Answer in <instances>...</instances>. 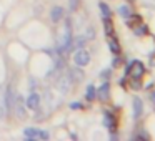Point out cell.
<instances>
[{
    "mask_svg": "<svg viewBox=\"0 0 155 141\" xmlns=\"http://www.w3.org/2000/svg\"><path fill=\"white\" fill-rule=\"evenodd\" d=\"M15 96H17V93H15L14 86H12V85H7V88H5V91H4V105H5V110H7V114L12 113Z\"/></svg>",
    "mask_w": 155,
    "mask_h": 141,
    "instance_id": "obj_5",
    "label": "cell"
},
{
    "mask_svg": "<svg viewBox=\"0 0 155 141\" xmlns=\"http://www.w3.org/2000/svg\"><path fill=\"white\" fill-rule=\"evenodd\" d=\"M87 43V38L85 35H78V37L72 38V43H70V50H78V48H84V45Z\"/></svg>",
    "mask_w": 155,
    "mask_h": 141,
    "instance_id": "obj_8",
    "label": "cell"
},
{
    "mask_svg": "<svg viewBox=\"0 0 155 141\" xmlns=\"http://www.w3.org/2000/svg\"><path fill=\"white\" fill-rule=\"evenodd\" d=\"M55 86H57V90L60 91L62 95H67L68 91L72 90V86H74V80L70 78V75L67 73H58L57 80H55Z\"/></svg>",
    "mask_w": 155,
    "mask_h": 141,
    "instance_id": "obj_1",
    "label": "cell"
},
{
    "mask_svg": "<svg viewBox=\"0 0 155 141\" xmlns=\"http://www.w3.org/2000/svg\"><path fill=\"white\" fill-rule=\"evenodd\" d=\"M74 63L77 65V67H80V68L87 67V65L90 63V53H88L85 48H78V50H75V53H74Z\"/></svg>",
    "mask_w": 155,
    "mask_h": 141,
    "instance_id": "obj_4",
    "label": "cell"
},
{
    "mask_svg": "<svg viewBox=\"0 0 155 141\" xmlns=\"http://www.w3.org/2000/svg\"><path fill=\"white\" fill-rule=\"evenodd\" d=\"M150 65L155 67V53H152V57H150Z\"/></svg>",
    "mask_w": 155,
    "mask_h": 141,
    "instance_id": "obj_25",
    "label": "cell"
},
{
    "mask_svg": "<svg viewBox=\"0 0 155 141\" xmlns=\"http://www.w3.org/2000/svg\"><path fill=\"white\" fill-rule=\"evenodd\" d=\"M118 65H120V58H115V60H114V67H118Z\"/></svg>",
    "mask_w": 155,
    "mask_h": 141,
    "instance_id": "obj_26",
    "label": "cell"
},
{
    "mask_svg": "<svg viewBox=\"0 0 155 141\" xmlns=\"http://www.w3.org/2000/svg\"><path fill=\"white\" fill-rule=\"evenodd\" d=\"M100 78H104V80H108L110 78V70H104L100 73Z\"/></svg>",
    "mask_w": 155,
    "mask_h": 141,
    "instance_id": "obj_23",
    "label": "cell"
},
{
    "mask_svg": "<svg viewBox=\"0 0 155 141\" xmlns=\"http://www.w3.org/2000/svg\"><path fill=\"white\" fill-rule=\"evenodd\" d=\"M35 86H37V81H35L34 78H30V90L34 91V90H35Z\"/></svg>",
    "mask_w": 155,
    "mask_h": 141,
    "instance_id": "obj_24",
    "label": "cell"
},
{
    "mask_svg": "<svg viewBox=\"0 0 155 141\" xmlns=\"http://www.w3.org/2000/svg\"><path fill=\"white\" fill-rule=\"evenodd\" d=\"M68 8L70 12H75L78 8V0H68Z\"/></svg>",
    "mask_w": 155,
    "mask_h": 141,
    "instance_id": "obj_20",
    "label": "cell"
},
{
    "mask_svg": "<svg viewBox=\"0 0 155 141\" xmlns=\"http://www.w3.org/2000/svg\"><path fill=\"white\" fill-rule=\"evenodd\" d=\"M108 47H110L112 53H115V55L120 53V45H118V42L115 40V38H110V40H108Z\"/></svg>",
    "mask_w": 155,
    "mask_h": 141,
    "instance_id": "obj_16",
    "label": "cell"
},
{
    "mask_svg": "<svg viewBox=\"0 0 155 141\" xmlns=\"http://www.w3.org/2000/svg\"><path fill=\"white\" fill-rule=\"evenodd\" d=\"M98 7H100V12H102V15H104V17H110V7H108L107 4L100 2V5H98Z\"/></svg>",
    "mask_w": 155,
    "mask_h": 141,
    "instance_id": "obj_18",
    "label": "cell"
},
{
    "mask_svg": "<svg viewBox=\"0 0 155 141\" xmlns=\"http://www.w3.org/2000/svg\"><path fill=\"white\" fill-rule=\"evenodd\" d=\"M104 30H105V35H108V37L114 35V25L110 22V17H104Z\"/></svg>",
    "mask_w": 155,
    "mask_h": 141,
    "instance_id": "obj_15",
    "label": "cell"
},
{
    "mask_svg": "<svg viewBox=\"0 0 155 141\" xmlns=\"http://www.w3.org/2000/svg\"><path fill=\"white\" fill-rule=\"evenodd\" d=\"M50 138V133L45 130H40V136H38V139H48Z\"/></svg>",
    "mask_w": 155,
    "mask_h": 141,
    "instance_id": "obj_21",
    "label": "cell"
},
{
    "mask_svg": "<svg viewBox=\"0 0 155 141\" xmlns=\"http://www.w3.org/2000/svg\"><path fill=\"white\" fill-rule=\"evenodd\" d=\"M130 86H132V90H138V88H140V81H138L137 78H134L132 83H130Z\"/></svg>",
    "mask_w": 155,
    "mask_h": 141,
    "instance_id": "obj_22",
    "label": "cell"
},
{
    "mask_svg": "<svg viewBox=\"0 0 155 141\" xmlns=\"http://www.w3.org/2000/svg\"><path fill=\"white\" fill-rule=\"evenodd\" d=\"M64 17H65L64 7H60V5H54V7L50 8V20H52V24H60V22L64 20Z\"/></svg>",
    "mask_w": 155,
    "mask_h": 141,
    "instance_id": "obj_7",
    "label": "cell"
},
{
    "mask_svg": "<svg viewBox=\"0 0 155 141\" xmlns=\"http://www.w3.org/2000/svg\"><path fill=\"white\" fill-rule=\"evenodd\" d=\"M143 73H145V67H143V63L138 61V60H134L130 65H128V68H127V75L130 78H137V80H140Z\"/></svg>",
    "mask_w": 155,
    "mask_h": 141,
    "instance_id": "obj_3",
    "label": "cell"
},
{
    "mask_svg": "<svg viewBox=\"0 0 155 141\" xmlns=\"http://www.w3.org/2000/svg\"><path fill=\"white\" fill-rule=\"evenodd\" d=\"M108 95H110V86H108V83H104L100 88H98L97 96H98V100H100V101H107Z\"/></svg>",
    "mask_w": 155,
    "mask_h": 141,
    "instance_id": "obj_11",
    "label": "cell"
},
{
    "mask_svg": "<svg viewBox=\"0 0 155 141\" xmlns=\"http://www.w3.org/2000/svg\"><path fill=\"white\" fill-rule=\"evenodd\" d=\"M104 124L108 128L110 131L115 130V118L112 113H105V118H104Z\"/></svg>",
    "mask_w": 155,
    "mask_h": 141,
    "instance_id": "obj_13",
    "label": "cell"
},
{
    "mask_svg": "<svg viewBox=\"0 0 155 141\" xmlns=\"http://www.w3.org/2000/svg\"><path fill=\"white\" fill-rule=\"evenodd\" d=\"M148 33V28L147 27H140V28H135V35L137 37H143V35Z\"/></svg>",
    "mask_w": 155,
    "mask_h": 141,
    "instance_id": "obj_19",
    "label": "cell"
},
{
    "mask_svg": "<svg viewBox=\"0 0 155 141\" xmlns=\"http://www.w3.org/2000/svg\"><path fill=\"white\" fill-rule=\"evenodd\" d=\"M24 136L27 138L28 141L38 139V136H40V130H38V128H34V126H30V128H25V130H24Z\"/></svg>",
    "mask_w": 155,
    "mask_h": 141,
    "instance_id": "obj_9",
    "label": "cell"
},
{
    "mask_svg": "<svg viewBox=\"0 0 155 141\" xmlns=\"http://www.w3.org/2000/svg\"><path fill=\"white\" fill-rule=\"evenodd\" d=\"M40 105H42V98H40V95H38L37 91H30V95H28V96L25 98V106H27V110L37 111L38 108H40Z\"/></svg>",
    "mask_w": 155,
    "mask_h": 141,
    "instance_id": "obj_6",
    "label": "cell"
},
{
    "mask_svg": "<svg viewBox=\"0 0 155 141\" xmlns=\"http://www.w3.org/2000/svg\"><path fill=\"white\" fill-rule=\"evenodd\" d=\"M95 96H97V90H95L94 85H88L87 90H85V100L87 101H94Z\"/></svg>",
    "mask_w": 155,
    "mask_h": 141,
    "instance_id": "obj_14",
    "label": "cell"
},
{
    "mask_svg": "<svg viewBox=\"0 0 155 141\" xmlns=\"http://www.w3.org/2000/svg\"><path fill=\"white\" fill-rule=\"evenodd\" d=\"M70 108H75V110H77V108H80V105L78 103H70Z\"/></svg>",
    "mask_w": 155,
    "mask_h": 141,
    "instance_id": "obj_27",
    "label": "cell"
},
{
    "mask_svg": "<svg viewBox=\"0 0 155 141\" xmlns=\"http://www.w3.org/2000/svg\"><path fill=\"white\" fill-rule=\"evenodd\" d=\"M134 118H140L143 113V103H142L140 98H134Z\"/></svg>",
    "mask_w": 155,
    "mask_h": 141,
    "instance_id": "obj_12",
    "label": "cell"
},
{
    "mask_svg": "<svg viewBox=\"0 0 155 141\" xmlns=\"http://www.w3.org/2000/svg\"><path fill=\"white\" fill-rule=\"evenodd\" d=\"M12 113L17 116V120H25L27 118V106H25V98L22 95H17L14 101V108H12Z\"/></svg>",
    "mask_w": 155,
    "mask_h": 141,
    "instance_id": "obj_2",
    "label": "cell"
},
{
    "mask_svg": "<svg viewBox=\"0 0 155 141\" xmlns=\"http://www.w3.org/2000/svg\"><path fill=\"white\" fill-rule=\"evenodd\" d=\"M118 15H120V17H124V18H128L132 15L130 7H128V5H120V7H118Z\"/></svg>",
    "mask_w": 155,
    "mask_h": 141,
    "instance_id": "obj_17",
    "label": "cell"
},
{
    "mask_svg": "<svg viewBox=\"0 0 155 141\" xmlns=\"http://www.w3.org/2000/svg\"><path fill=\"white\" fill-rule=\"evenodd\" d=\"M68 75H70V78L74 80V83L84 80V71H82L80 67H77V65H75L74 68H70V70H68Z\"/></svg>",
    "mask_w": 155,
    "mask_h": 141,
    "instance_id": "obj_10",
    "label": "cell"
}]
</instances>
